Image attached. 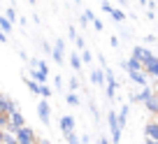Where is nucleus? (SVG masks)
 Segmentation results:
<instances>
[{"mask_svg":"<svg viewBox=\"0 0 158 144\" xmlns=\"http://www.w3.org/2000/svg\"><path fill=\"white\" fill-rule=\"evenodd\" d=\"M91 81H93L95 86H102L105 84V72L102 70H93V72H91Z\"/></svg>","mask_w":158,"mask_h":144,"instance_id":"2eb2a0df","label":"nucleus"},{"mask_svg":"<svg viewBox=\"0 0 158 144\" xmlns=\"http://www.w3.org/2000/svg\"><path fill=\"white\" fill-rule=\"evenodd\" d=\"M79 58H81V63H91V58H93V56H91L89 49H81V56H79Z\"/></svg>","mask_w":158,"mask_h":144,"instance_id":"412c9836","label":"nucleus"},{"mask_svg":"<svg viewBox=\"0 0 158 144\" xmlns=\"http://www.w3.org/2000/svg\"><path fill=\"white\" fill-rule=\"evenodd\" d=\"M144 133H147V142H158V119L149 121L147 128H144Z\"/></svg>","mask_w":158,"mask_h":144,"instance_id":"1a4fd4ad","label":"nucleus"},{"mask_svg":"<svg viewBox=\"0 0 158 144\" xmlns=\"http://www.w3.org/2000/svg\"><path fill=\"white\" fill-rule=\"evenodd\" d=\"M5 16H7V19H10V21H14V19H16V14H14V10H7V14H5Z\"/></svg>","mask_w":158,"mask_h":144,"instance_id":"a878e982","label":"nucleus"},{"mask_svg":"<svg viewBox=\"0 0 158 144\" xmlns=\"http://www.w3.org/2000/svg\"><path fill=\"white\" fill-rule=\"evenodd\" d=\"M40 95H42V98H49L51 95V88L47 84H40Z\"/></svg>","mask_w":158,"mask_h":144,"instance_id":"4be33fe9","label":"nucleus"},{"mask_svg":"<svg viewBox=\"0 0 158 144\" xmlns=\"http://www.w3.org/2000/svg\"><path fill=\"white\" fill-rule=\"evenodd\" d=\"M0 42H7V33H2V30H0Z\"/></svg>","mask_w":158,"mask_h":144,"instance_id":"c85d7f7f","label":"nucleus"},{"mask_svg":"<svg viewBox=\"0 0 158 144\" xmlns=\"http://www.w3.org/2000/svg\"><path fill=\"white\" fill-rule=\"evenodd\" d=\"M65 100H68V105H72V107H77V105H79V95L74 93V91H70V93L65 95Z\"/></svg>","mask_w":158,"mask_h":144,"instance_id":"a211bd4d","label":"nucleus"},{"mask_svg":"<svg viewBox=\"0 0 158 144\" xmlns=\"http://www.w3.org/2000/svg\"><path fill=\"white\" fill-rule=\"evenodd\" d=\"M37 114H40V121L44 125H49V116H51V107H49V100H42L37 105Z\"/></svg>","mask_w":158,"mask_h":144,"instance_id":"0eeeda50","label":"nucleus"},{"mask_svg":"<svg viewBox=\"0 0 158 144\" xmlns=\"http://www.w3.org/2000/svg\"><path fill=\"white\" fill-rule=\"evenodd\" d=\"M26 86H28L30 93H37V95H40V84H37L35 79H26Z\"/></svg>","mask_w":158,"mask_h":144,"instance_id":"6ab92c4d","label":"nucleus"},{"mask_svg":"<svg viewBox=\"0 0 158 144\" xmlns=\"http://www.w3.org/2000/svg\"><path fill=\"white\" fill-rule=\"evenodd\" d=\"M156 98H158V91H156Z\"/></svg>","mask_w":158,"mask_h":144,"instance_id":"473e14b6","label":"nucleus"},{"mask_svg":"<svg viewBox=\"0 0 158 144\" xmlns=\"http://www.w3.org/2000/svg\"><path fill=\"white\" fill-rule=\"evenodd\" d=\"M14 135H16V142H19V144H35V142H37V135H35V130L28 128V125H21V128H16Z\"/></svg>","mask_w":158,"mask_h":144,"instance_id":"f257e3e1","label":"nucleus"},{"mask_svg":"<svg viewBox=\"0 0 158 144\" xmlns=\"http://www.w3.org/2000/svg\"><path fill=\"white\" fill-rule=\"evenodd\" d=\"M151 93H153V88H151L149 84H147V86H142V88H139L137 93L133 95V102H144V100H147V98H149Z\"/></svg>","mask_w":158,"mask_h":144,"instance_id":"f8f14e48","label":"nucleus"},{"mask_svg":"<svg viewBox=\"0 0 158 144\" xmlns=\"http://www.w3.org/2000/svg\"><path fill=\"white\" fill-rule=\"evenodd\" d=\"M151 56H153V54H151L149 49H144V47H135V49H133V58L137 60L142 68L149 63V60H151Z\"/></svg>","mask_w":158,"mask_h":144,"instance_id":"39448f33","label":"nucleus"},{"mask_svg":"<svg viewBox=\"0 0 158 144\" xmlns=\"http://www.w3.org/2000/svg\"><path fill=\"white\" fill-rule=\"evenodd\" d=\"M100 144H112V139H107V137L102 135V137H100Z\"/></svg>","mask_w":158,"mask_h":144,"instance_id":"cd10ccee","label":"nucleus"},{"mask_svg":"<svg viewBox=\"0 0 158 144\" xmlns=\"http://www.w3.org/2000/svg\"><path fill=\"white\" fill-rule=\"evenodd\" d=\"M70 65H72L74 70H81V58H79V54H72V56H70Z\"/></svg>","mask_w":158,"mask_h":144,"instance_id":"aec40b11","label":"nucleus"},{"mask_svg":"<svg viewBox=\"0 0 158 144\" xmlns=\"http://www.w3.org/2000/svg\"><path fill=\"white\" fill-rule=\"evenodd\" d=\"M21 125H26V119H23V114H21L19 109H14L12 114H7V125H5V130H12V133H14V130L21 128Z\"/></svg>","mask_w":158,"mask_h":144,"instance_id":"7ed1b4c3","label":"nucleus"},{"mask_svg":"<svg viewBox=\"0 0 158 144\" xmlns=\"http://www.w3.org/2000/svg\"><path fill=\"white\" fill-rule=\"evenodd\" d=\"M68 86H70V91H77L79 88V79H77V77H72V79L68 81Z\"/></svg>","mask_w":158,"mask_h":144,"instance_id":"b1692460","label":"nucleus"},{"mask_svg":"<svg viewBox=\"0 0 158 144\" xmlns=\"http://www.w3.org/2000/svg\"><path fill=\"white\" fill-rule=\"evenodd\" d=\"M79 142H81V144H89V142H91V137H89V135H84V137L79 139Z\"/></svg>","mask_w":158,"mask_h":144,"instance_id":"bb28decb","label":"nucleus"},{"mask_svg":"<svg viewBox=\"0 0 158 144\" xmlns=\"http://www.w3.org/2000/svg\"><path fill=\"white\" fill-rule=\"evenodd\" d=\"M54 86L56 91H63V77H54Z\"/></svg>","mask_w":158,"mask_h":144,"instance_id":"393cba45","label":"nucleus"},{"mask_svg":"<svg viewBox=\"0 0 158 144\" xmlns=\"http://www.w3.org/2000/svg\"><path fill=\"white\" fill-rule=\"evenodd\" d=\"M65 139H68V144H81V142H79V137H77V135H74V133L65 135Z\"/></svg>","mask_w":158,"mask_h":144,"instance_id":"5701e85b","label":"nucleus"},{"mask_svg":"<svg viewBox=\"0 0 158 144\" xmlns=\"http://www.w3.org/2000/svg\"><path fill=\"white\" fill-rule=\"evenodd\" d=\"M60 130H63V137L70 133H74V116H60Z\"/></svg>","mask_w":158,"mask_h":144,"instance_id":"9d476101","label":"nucleus"},{"mask_svg":"<svg viewBox=\"0 0 158 144\" xmlns=\"http://www.w3.org/2000/svg\"><path fill=\"white\" fill-rule=\"evenodd\" d=\"M0 30H2V33H10L12 30V21L7 19V16H0Z\"/></svg>","mask_w":158,"mask_h":144,"instance_id":"f3484780","label":"nucleus"},{"mask_svg":"<svg viewBox=\"0 0 158 144\" xmlns=\"http://www.w3.org/2000/svg\"><path fill=\"white\" fill-rule=\"evenodd\" d=\"M142 105L147 107V112H149V114H156V116H158V98H156V91H153V93L149 95V98L144 100Z\"/></svg>","mask_w":158,"mask_h":144,"instance_id":"9b49d317","label":"nucleus"},{"mask_svg":"<svg viewBox=\"0 0 158 144\" xmlns=\"http://www.w3.org/2000/svg\"><path fill=\"white\" fill-rule=\"evenodd\" d=\"M2 133H5V130H2V128H0V144H2Z\"/></svg>","mask_w":158,"mask_h":144,"instance_id":"7c9ffc66","label":"nucleus"},{"mask_svg":"<svg viewBox=\"0 0 158 144\" xmlns=\"http://www.w3.org/2000/svg\"><path fill=\"white\" fill-rule=\"evenodd\" d=\"M128 112H130L128 105H123V107L116 112V121H118V125H121V128H126V121H128Z\"/></svg>","mask_w":158,"mask_h":144,"instance_id":"4468645a","label":"nucleus"},{"mask_svg":"<svg viewBox=\"0 0 158 144\" xmlns=\"http://www.w3.org/2000/svg\"><path fill=\"white\" fill-rule=\"evenodd\" d=\"M14 109H19V107H16V102L10 98V95L2 93V98H0V112H2V114H12Z\"/></svg>","mask_w":158,"mask_h":144,"instance_id":"6e6552de","label":"nucleus"},{"mask_svg":"<svg viewBox=\"0 0 158 144\" xmlns=\"http://www.w3.org/2000/svg\"><path fill=\"white\" fill-rule=\"evenodd\" d=\"M107 125H109V133H112V142L116 144L121 139V130H123L116 121V112H107Z\"/></svg>","mask_w":158,"mask_h":144,"instance_id":"f03ea898","label":"nucleus"},{"mask_svg":"<svg viewBox=\"0 0 158 144\" xmlns=\"http://www.w3.org/2000/svg\"><path fill=\"white\" fill-rule=\"evenodd\" d=\"M0 98H2V91H0Z\"/></svg>","mask_w":158,"mask_h":144,"instance_id":"2f4dec72","label":"nucleus"},{"mask_svg":"<svg viewBox=\"0 0 158 144\" xmlns=\"http://www.w3.org/2000/svg\"><path fill=\"white\" fill-rule=\"evenodd\" d=\"M51 56H54L56 63H60V65L65 63V42L63 40H56V44L51 47Z\"/></svg>","mask_w":158,"mask_h":144,"instance_id":"423d86ee","label":"nucleus"},{"mask_svg":"<svg viewBox=\"0 0 158 144\" xmlns=\"http://www.w3.org/2000/svg\"><path fill=\"white\" fill-rule=\"evenodd\" d=\"M35 144H51V142H49V139H37Z\"/></svg>","mask_w":158,"mask_h":144,"instance_id":"c756f323","label":"nucleus"},{"mask_svg":"<svg viewBox=\"0 0 158 144\" xmlns=\"http://www.w3.org/2000/svg\"><path fill=\"white\" fill-rule=\"evenodd\" d=\"M144 72H147L149 77H156V79H158V58H156V56H151V60L144 65Z\"/></svg>","mask_w":158,"mask_h":144,"instance_id":"ddd939ff","label":"nucleus"},{"mask_svg":"<svg viewBox=\"0 0 158 144\" xmlns=\"http://www.w3.org/2000/svg\"><path fill=\"white\" fill-rule=\"evenodd\" d=\"M128 75L137 86H147L149 84V75L144 72V68H133V70H128Z\"/></svg>","mask_w":158,"mask_h":144,"instance_id":"20e7f679","label":"nucleus"},{"mask_svg":"<svg viewBox=\"0 0 158 144\" xmlns=\"http://www.w3.org/2000/svg\"><path fill=\"white\" fill-rule=\"evenodd\" d=\"M2 144H19L16 142V135L12 133V130H5V133H2Z\"/></svg>","mask_w":158,"mask_h":144,"instance_id":"dca6fc26","label":"nucleus"}]
</instances>
